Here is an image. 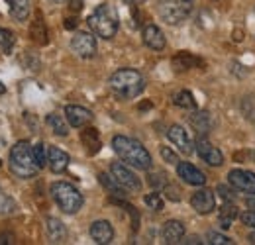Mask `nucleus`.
Here are the masks:
<instances>
[{
	"instance_id": "1",
	"label": "nucleus",
	"mask_w": 255,
	"mask_h": 245,
	"mask_svg": "<svg viewBox=\"0 0 255 245\" xmlns=\"http://www.w3.org/2000/svg\"><path fill=\"white\" fill-rule=\"evenodd\" d=\"M112 147L116 155L128 163L133 169H141V171H149L151 169V155L149 151L133 137H126V135H116L112 137Z\"/></svg>"
},
{
	"instance_id": "2",
	"label": "nucleus",
	"mask_w": 255,
	"mask_h": 245,
	"mask_svg": "<svg viewBox=\"0 0 255 245\" xmlns=\"http://www.w3.org/2000/svg\"><path fill=\"white\" fill-rule=\"evenodd\" d=\"M108 85H110V91L114 92L118 98L131 100V98H135V96H139L143 92V89H145V79H143V75L139 71L128 69L126 67V69H118L110 77Z\"/></svg>"
},
{
	"instance_id": "3",
	"label": "nucleus",
	"mask_w": 255,
	"mask_h": 245,
	"mask_svg": "<svg viewBox=\"0 0 255 245\" xmlns=\"http://www.w3.org/2000/svg\"><path fill=\"white\" fill-rule=\"evenodd\" d=\"M8 167L12 171V175H16L18 179H33L39 171L35 159H33L32 145L22 139L18 141L12 149H10V159H8Z\"/></svg>"
},
{
	"instance_id": "4",
	"label": "nucleus",
	"mask_w": 255,
	"mask_h": 245,
	"mask_svg": "<svg viewBox=\"0 0 255 245\" xmlns=\"http://www.w3.org/2000/svg\"><path fill=\"white\" fill-rule=\"evenodd\" d=\"M89 28L95 31L98 37L102 39H112L116 35V31L120 28V18L114 6L110 4H100L96 6L95 12L89 16L87 20Z\"/></svg>"
},
{
	"instance_id": "5",
	"label": "nucleus",
	"mask_w": 255,
	"mask_h": 245,
	"mask_svg": "<svg viewBox=\"0 0 255 245\" xmlns=\"http://www.w3.org/2000/svg\"><path fill=\"white\" fill-rule=\"evenodd\" d=\"M51 196L55 200V204L59 206V210L65 214H77L83 208V194L69 183L57 181L51 184Z\"/></svg>"
},
{
	"instance_id": "6",
	"label": "nucleus",
	"mask_w": 255,
	"mask_h": 245,
	"mask_svg": "<svg viewBox=\"0 0 255 245\" xmlns=\"http://www.w3.org/2000/svg\"><path fill=\"white\" fill-rule=\"evenodd\" d=\"M194 0H157V12L169 26H177L191 16Z\"/></svg>"
},
{
	"instance_id": "7",
	"label": "nucleus",
	"mask_w": 255,
	"mask_h": 245,
	"mask_svg": "<svg viewBox=\"0 0 255 245\" xmlns=\"http://www.w3.org/2000/svg\"><path fill=\"white\" fill-rule=\"evenodd\" d=\"M110 175L126 188L128 192H139L141 190V181L137 179V175L126 167L124 163H112L110 165Z\"/></svg>"
},
{
	"instance_id": "8",
	"label": "nucleus",
	"mask_w": 255,
	"mask_h": 245,
	"mask_svg": "<svg viewBox=\"0 0 255 245\" xmlns=\"http://www.w3.org/2000/svg\"><path fill=\"white\" fill-rule=\"evenodd\" d=\"M228 183L232 188L248 194V196H255V175L252 171H244V169H234L228 173Z\"/></svg>"
},
{
	"instance_id": "9",
	"label": "nucleus",
	"mask_w": 255,
	"mask_h": 245,
	"mask_svg": "<svg viewBox=\"0 0 255 245\" xmlns=\"http://www.w3.org/2000/svg\"><path fill=\"white\" fill-rule=\"evenodd\" d=\"M71 49L83 57V59H91L96 55V39L93 33L89 31H77L71 39Z\"/></svg>"
},
{
	"instance_id": "10",
	"label": "nucleus",
	"mask_w": 255,
	"mask_h": 245,
	"mask_svg": "<svg viewBox=\"0 0 255 245\" xmlns=\"http://www.w3.org/2000/svg\"><path fill=\"white\" fill-rule=\"evenodd\" d=\"M194 147H196V153L198 157L204 161V163H208L210 167H220L224 163V155L222 151L218 149V147H214L204 135H200L198 139H196V143H194Z\"/></svg>"
},
{
	"instance_id": "11",
	"label": "nucleus",
	"mask_w": 255,
	"mask_h": 245,
	"mask_svg": "<svg viewBox=\"0 0 255 245\" xmlns=\"http://www.w3.org/2000/svg\"><path fill=\"white\" fill-rule=\"evenodd\" d=\"M191 206L198 214H202V216L210 214V212L216 208V196H214L212 190L200 188V190H196L191 196Z\"/></svg>"
},
{
	"instance_id": "12",
	"label": "nucleus",
	"mask_w": 255,
	"mask_h": 245,
	"mask_svg": "<svg viewBox=\"0 0 255 245\" xmlns=\"http://www.w3.org/2000/svg\"><path fill=\"white\" fill-rule=\"evenodd\" d=\"M167 137H169V141L173 143V145H177L179 147V151L185 155H191L194 149V145H192V139L191 135L187 133V129L183 127V125H171L169 129H167Z\"/></svg>"
},
{
	"instance_id": "13",
	"label": "nucleus",
	"mask_w": 255,
	"mask_h": 245,
	"mask_svg": "<svg viewBox=\"0 0 255 245\" xmlns=\"http://www.w3.org/2000/svg\"><path fill=\"white\" fill-rule=\"evenodd\" d=\"M65 120L73 127H85L93 122V112L83 106L69 104V106H65Z\"/></svg>"
},
{
	"instance_id": "14",
	"label": "nucleus",
	"mask_w": 255,
	"mask_h": 245,
	"mask_svg": "<svg viewBox=\"0 0 255 245\" xmlns=\"http://www.w3.org/2000/svg\"><path fill=\"white\" fill-rule=\"evenodd\" d=\"M177 175L179 179H183L187 184H192V186H202L206 183V177L200 169H196L192 163H177Z\"/></svg>"
},
{
	"instance_id": "15",
	"label": "nucleus",
	"mask_w": 255,
	"mask_h": 245,
	"mask_svg": "<svg viewBox=\"0 0 255 245\" xmlns=\"http://www.w3.org/2000/svg\"><path fill=\"white\" fill-rule=\"evenodd\" d=\"M91 238L95 240L96 244L100 245H108L114 240V228L110 222L106 220H98L91 226Z\"/></svg>"
},
{
	"instance_id": "16",
	"label": "nucleus",
	"mask_w": 255,
	"mask_h": 245,
	"mask_svg": "<svg viewBox=\"0 0 255 245\" xmlns=\"http://www.w3.org/2000/svg\"><path fill=\"white\" fill-rule=\"evenodd\" d=\"M143 43H145L149 49H153V51H163L167 41H165L163 31H161L155 24H147V26L143 28Z\"/></svg>"
},
{
	"instance_id": "17",
	"label": "nucleus",
	"mask_w": 255,
	"mask_h": 245,
	"mask_svg": "<svg viewBox=\"0 0 255 245\" xmlns=\"http://www.w3.org/2000/svg\"><path fill=\"white\" fill-rule=\"evenodd\" d=\"M161 234H163L165 244H181L183 238H185V226L179 220H169V222H165Z\"/></svg>"
},
{
	"instance_id": "18",
	"label": "nucleus",
	"mask_w": 255,
	"mask_h": 245,
	"mask_svg": "<svg viewBox=\"0 0 255 245\" xmlns=\"http://www.w3.org/2000/svg\"><path fill=\"white\" fill-rule=\"evenodd\" d=\"M189 122H191V125L194 127V131H196L198 135H208V133H210V129L214 127V120H212V116H210L208 112H204V110L194 112L192 116H189Z\"/></svg>"
},
{
	"instance_id": "19",
	"label": "nucleus",
	"mask_w": 255,
	"mask_h": 245,
	"mask_svg": "<svg viewBox=\"0 0 255 245\" xmlns=\"http://www.w3.org/2000/svg\"><path fill=\"white\" fill-rule=\"evenodd\" d=\"M47 165L53 173H63L69 165V155L59 147H49L47 149Z\"/></svg>"
},
{
	"instance_id": "20",
	"label": "nucleus",
	"mask_w": 255,
	"mask_h": 245,
	"mask_svg": "<svg viewBox=\"0 0 255 245\" xmlns=\"http://www.w3.org/2000/svg\"><path fill=\"white\" fill-rule=\"evenodd\" d=\"M45 228H47V236H49V240L53 244H63L67 240V228H65V224L61 220L49 216L45 220Z\"/></svg>"
},
{
	"instance_id": "21",
	"label": "nucleus",
	"mask_w": 255,
	"mask_h": 245,
	"mask_svg": "<svg viewBox=\"0 0 255 245\" xmlns=\"http://www.w3.org/2000/svg\"><path fill=\"white\" fill-rule=\"evenodd\" d=\"M81 141L85 143L89 155H96L102 147V141H100V135H98V129L95 127H87L83 133H81Z\"/></svg>"
},
{
	"instance_id": "22",
	"label": "nucleus",
	"mask_w": 255,
	"mask_h": 245,
	"mask_svg": "<svg viewBox=\"0 0 255 245\" xmlns=\"http://www.w3.org/2000/svg\"><path fill=\"white\" fill-rule=\"evenodd\" d=\"M30 37L37 45H45L47 43V28H45V22L41 18V14L35 16V20L32 22L30 26Z\"/></svg>"
},
{
	"instance_id": "23",
	"label": "nucleus",
	"mask_w": 255,
	"mask_h": 245,
	"mask_svg": "<svg viewBox=\"0 0 255 245\" xmlns=\"http://www.w3.org/2000/svg\"><path fill=\"white\" fill-rule=\"evenodd\" d=\"M171 63H173V69H175V71H189L192 67L200 65V59H196L189 51H179V53L173 57Z\"/></svg>"
},
{
	"instance_id": "24",
	"label": "nucleus",
	"mask_w": 255,
	"mask_h": 245,
	"mask_svg": "<svg viewBox=\"0 0 255 245\" xmlns=\"http://www.w3.org/2000/svg\"><path fill=\"white\" fill-rule=\"evenodd\" d=\"M10 4V14L14 20L24 22L30 16V0H6Z\"/></svg>"
},
{
	"instance_id": "25",
	"label": "nucleus",
	"mask_w": 255,
	"mask_h": 245,
	"mask_svg": "<svg viewBox=\"0 0 255 245\" xmlns=\"http://www.w3.org/2000/svg\"><path fill=\"white\" fill-rule=\"evenodd\" d=\"M238 218V208H236V204H232V200L230 202H224V206L220 208V212H218V224H220V228L222 230H228V228H232V222Z\"/></svg>"
},
{
	"instance_id": "26",
	"label": "nucleus",
	"mask_w": 255,
	"mask_h": 245,
	"mask_svg": "<svg viewBox=\"0 0 255 245\" xmlns=\"http://www.w3.org/2000/svg\"><path fill=\"white\" fill-rule=\"evenodd\" d=\"M98 181H100V184H102L110 194H114V196H118V198H124V196H126V188L118 183L112 175L100 173V175H98Z\"/></svg>"
},
{
	"instance_id": "27",
	"label": "nucleus",
	"mask_w": 255,
	"mask_h": 245,
	"mask_svg": "<svg viewBox=\"0 0 255 245\" xmlns=\"http://www.w3.org/2000/svg\"><path fill=\"white\" fill-rule=\"evenodd\" d=\"M45 122H47V125L53 129V133H57V135H67L69 133V125H67V122H65L63 116H59V114H47V118H45Z\"/></svg>"
},
{
	"instance_id": "28",
	"label": "nucleus",
	"mask_w": 255,
	"mask_h": 245,
	"mask_svg": "<svg viewBox=\"0 0 255 245\" xmlns=\"http://www.w3.org/2000/svg\"><path fill=\"white\" fill-rule=\"evenodd\" d=\"M173 102L175 106L179 108H185V110H196V100L189 91H179L173 96Z\"/></svg>"
},
{
	"instance_id": "29",
	"label": "nucleus",
	"mask_w": 255,
	"mask_h": 245,
	"mask_svg": "<svg viewBox=\"0 0 255 245\" xmlns=\"http://www.w3.org/2000/svg\"><path fill=\"white\" fill-rule=\"evenodd\" d=\"M32 151H33V159H35L37 167H39V169H43V167L47 165V149H45V145L39 141V143H35V145H33Z\"/></svg>"
},
{
	"instance_id": "30",
	"label": "nucleus",
	"mask_w": 255,
	"mask_h": 245,
	"mask_svg": "<svg viewBox=\"0 0 255 245\" xmlns=\"http://www.w3.org/2000/svg\"><path fill=\"white\" fill-rule=\"evenodd\" d=\"M14 212H16V202L8 194L0 192V216H10Z\"/></svg>"
},
{
	"instance_id": "31",
	"label": "nucleus",
	"mask_w": 255,
	"mask_h": 245,
	"mask_svg": "<svg viewBox=\"0 0 255 245\" xmlns=\"http://www.w3.org/2000/svg\"><path fill=\"white\" fill-rule=\"evenodd\" d=\"M0 47H2V51H6V53L12 51V47H14V33L10 30L0 28Z\"/></svg>"
},
{
	"instance_id": "32",
	"label": "nucleus",
	"mask_w": 255,
	"mask_h": 245,
	"mask_svg": "<svg viewBox=\"0 0 255 245\" xmlns=\"http://www.w3.org/2000/svg\"><path fill=\"white\" fill-rule=\"evenodd\" d=\"M206 244H210V245H232L234 242H232L228 236H224V234H218V232H208V234H206Z\"/></svg>"
},
{
	"instance_id": "33",
	"label": "nucleus",
	"mask_w": 255,
	"mask_h": 245,
	"mask_svg": "<svg viewBox=\"0 0 255 245\" xmlns=\"http://www.w3.org/2000/svg\"><path fill=\"white\" fill-rule=\"evenodd\" d=\"M143 200H145V204H147L151 210H155V212L163 210V198H161L159 192H151V194H147Z\"/></svg>"
},
{
	"instance_id": "34",
	"label": "nucleus",
	"mask_w": 255,
	"mask_h": 245,
	"mask_svg": "<svg viewBox=\"0 0 255 245\" xmlns=\"http://www.w3.org/2000/svg\"><path fill=\"white\" fill-rule=\"evenodd\" d=\"M149 184L151 186H167V175L165 173H153V175H149Z\"/></svg>"
},
{
	"instance_id": "35",
	"label": "nucleus",
	"mask_w": 255,
	"mask_h": 245,
	"mask_svg": "<svg viewBox=\"0 0 255 245\" xmlns=\"http://www.w3.org/2000/svg\"><path fill=\"white\" fill-rule=\"evenodd\" d=\"M161 157H163L167 163H171V165H177V163H179V157L173 153L169 147H161Z\"/></svg>"
},
{
	"instance_id": "36",
	"label": "nucleus",
	"mask_w": 255,
	"mask_h": 245,
	"mask_svg": "<svg viewBox=\"0 0 255 245\" xmlns=\"http://www.w3.org/2000/svg\"><path fill=\"white\" fill-rule=\"evenodd\" d=\"M240 220L244 222V226H250V228H255V212L254 210H248L240 216Z\"/></svg>"
},
{
	"instance_id": "37",
	"label": "nucleus",
	"mask_w": 255,
	"mask_h": 245,
	"mask_svg": "<svg viewBox=\"0 0 255 245\" xmlns=\"http://www.w3.org/2000/svg\"><path fill=\"white\" fill-rule=\"evenodd\" d=\"M216 190H218V194L222 196V198H224V200H226V202H230V200H234V192H232V190H230L228 186H224V184H220V186H218Z\"/></svg>"
},
{
	"instance_id": "38",
	"label": "nucleus",
	"mask_w": 255,
	"mask_h": 245,
	"mask_svg": "<svg viewBox=\"0 0 255 245\" xmlns=\"http://www.w3.org/2000/svg\"><path fill=\"white\" fill-rule=\"evenodd\" d=\"M69 6H71V10L79 12L83 8V0H69Z\"/></svg>"
},
{
	"instance_id": "39",
	"label": "nucleus",
	"mask_w": 255,
	"mask_h": 245,
	"mask_svg": "<svg viewBox=\"0 0 255 245\" xmlns=\"http://www.w3.org/2000/svg\"><path fill=\"white\" fill-rule=\"evenodd\" d=\"M65 28H67V30L77 28V20H75V18H67V20H65Z\"/></svg>"
},
{
	"instance_id": "40",
	"label": "nucleus",
	"mask_w": 255,
	"mask_h": 245,
	"mask_svg": "<svg viewBox=\"0 0 255 245\" xmlns=\"http://www.w3.org/2000/svg\"><path fill=\"white\" fill-rule=\"evenodd\" d=\"M248 208L255 212V198H250V200H248Z\"/></svg>"
},
{
	"instance_id": "41",
	"label": "nucleus",
	"mask_w": 255,
	"mask_h": 245,
	"mask_svg": "<svg viewBox=\"0 0 255 245\" xmlns=\"http://www.w3.org/2000/svg\"><path fill=\"white\" fill-rule=\"evenodd\" d=\"M185 244H202V242H200L198 238H189V240H187Z\"/></svg>"
},
{
	"instance_id": "42",
	"label": "nucleus",
	"mask_w": 255,
	"mask_h": 245,
	"mask_svg": "<svg viewBox=\"0 0 255 245\" xmlns=\"http://www.w3.org/2000/svg\"><path fill=\"white\" fill-rule=\"evenodd\" d=\"M4 92H6V87H4V85H2V83H0V96H2V94H4Z\"/></svg>"
},
{
	"instance_id": "43",
	"label": "nucleus",
	"mask_w": 255,
	"mask_h": 245,
	"mask_svg": "<svg viewBox=\"0 0 255 245\" xmlns=\"http://www.w3.org/2000/svg\"><path fill=\"white\" fill-rule=\"evenodd\" d=\"M128 2H129V4H141L143 0H128Z\"/></svg>"
},
{
	"instance_id": "44",
	"label": "nucleus",
	"mask_w": 255,
	"mask_h": 245,
	"mask_svg": "<svg viewBox=\"0 0 255 245\" xmlns=\"http://www.w3.org/2000/svg\"><path fill=\"white\" fill-rule=\"evenodd\" d=\"M250 242H252V244L255 245V232H254V234H252V236H250Z\"/></svg>"
},
{
	"instance_id": "45",
	"label": "nucleus",
	"mask_w": 255,
	"mask_h": 245,
	"mask_svg": "<svg viewBox=\"0 0 255 245\" xmlns=\"http://www.w3.org/2000/svg\"><path fill=\"white\" fill-rule=\"evenodd\" d=\"M53 2H57V4H61V2H65V0H53Z\"/></svg>"
}]
</instances>
